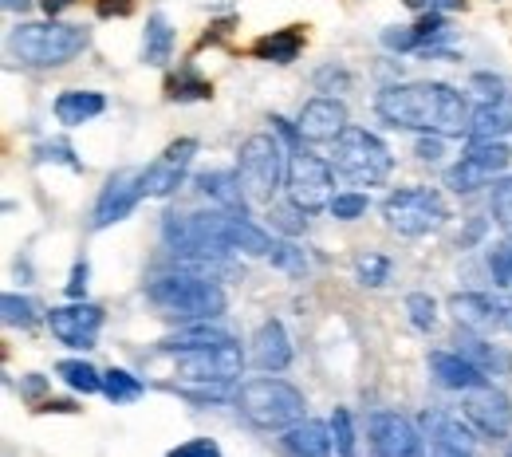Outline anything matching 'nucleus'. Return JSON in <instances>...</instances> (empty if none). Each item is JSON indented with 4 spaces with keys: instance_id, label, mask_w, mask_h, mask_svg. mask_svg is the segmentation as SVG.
Segmentation results:
<instances>
[{
    "instance_id": "34",
    "label": "nucleus",
    "mask_w": 512,
    "mask_h": 457,
    "mask_svg": "<svg viewBox=\"0 0 512 457\" xmlns=\"http://www.w3.org/2000/svg\"><path fill=\"white\" fill-rule=\"evenodd\" d=\"M331 442H335V457H355V422H351V410H335L331 414Z\"/></svg>"
},
{
    "instance_id": "39",
    "label": "nucleus",
    "mask_w": 512,
    "mask_h": 457,
    "mask_svg": "<svg viewBox=\"0 0 512 457\" xmlns=\"http://www.w3.org/2000/svg\"><path fill=\"white\" fill-rule=\"evenodd\" d=\"M493 221H497L505 233H512V178L493 186Z\"/></svg>"
},
{
    "instance_id": "8",
    "label": "nucleus",
    "mask_w": 512,
    "mask_h": 457,
    "mask_svg": "<svg viewBox=\"0 0 512 457\" xmlns=\"http://www.w3.org/2000/svg\"><path fill=\"white\" fill-rule=\"evenodd\" d=\"M383 217L386 225L402 237H422V233H434L449 221V209L438 190H426V186H410V190H398L383 201Z\"/></svg>"
},
{
    "instance_id": "49",
    "label": "nucleus",
    "mask_w": 512,
    "mask_h": 457,
    "mask_svg": "<svg viewBox=\"0 0 512 457\" xmlns=\"http://www.w3.org/2000/svg\"><path fill=\"white\" fill-rule=\"evenodd\" d=\"M44 387H48V383H44V379H40V375H28V383H24V387H20V394H24V398H36V394L44 391Z\"/></svg>"
},
{
    "instance_id": "45",
    "label": "nucleus",
    "mask_w": 512,
    "mask_h": 457,
    "mask_svg": "<svg viewBox=\"0 0 512 457\" xmlns=\"http://www.w3.org/2000/svg\"><path fill=\"white\" fill-rule=\"evenodd\" d=\"M300 213H304V209H296V205H292V209H272V217H276V225H280L284 233H296V229L304 225Z\"/></svg>"
},
{
    "instance_id": "43",
    "label": "nucleus",
    "mask_w": 512,
    "mask_h": 457,
    "mask_svg": "<svg viewBox=\"0 0 512 457\" xmlns=\"http://www.w3.org/2000/svg\"><path fill=\"white\" fill-rule=\"evenodd\" d=\"M40 154H44V162H67L71 170H79V162H75V154H71V146H67V142H48Z\"/></svg>"
},
{
    "instance_id": "20",
    "label": "nucleus",
    "mask_w": 512,
    "mask_h": 457,
    "mask_svg": "<svg viewBox=\"0 0 512 457\" xmlns=\"http://www.w3.org/2000/svg\"><path fill=\"white\" fill-rule=\"evenodd\" d=\"M253 363L260 371H284L292 363V339L280 320H268V324L256 327L253 335Z\"/></svg>"
},
{
    "instance_id": "13",
    "label": "nucleus",
    "mask_w": 512,
    "mask_h": 457,
    "mask_svg": "<svg viewBox=\"0 0 512 457\" xmlns=\"http://www.w3.org/2000/svg\"><path fill=\"white\" fill-rule=\"evenodd\" d=\"M465 418L485 434V438H509L512 434V402L509 394L493 383H481L465 391Z\"/></svg>"
},
{
    "instance_id": "1",
    "label": "nucleus",
    "mask_w": 512,
    "mask_h": 457,
    "mask_svg": "<svg viewBox=\"0 0 512 457\" xmlns=\"http://www.w3.org/2000/svg\"><path fill=\"white\" fill-rule=\"evenodd\" d=\"M375 111L390 127L438 134V138L469 134V119H473L465 95L457 87H449V83H434V79L383 87L379 99H375Z\"/></svg>"
},
{
    "instance_id": "50",
    "label": "nucleus",
    "mask_w": 512,
    "mask_h": 457,
    "mask_svg": "<svg viewBox=\"0 0 512 457\" xmlns=\"http://www.w3.org/2000/svg\"><path fill=\"white\" fill-rule=\"evenodd\" d=\"M44 410H48V414H71L75 406H71V402H44Z\"/></svg>"
},
{
    "instance_id": "14",
    "label": "nucleus",
    "mask_w": 512,
    "mask_h": 457,
    "mask_svg": "<svg viewBox=\"0 0 512 457\" xmlns=\"http://www.w3.org/2000/svg\"><path fill=\"white\" fill-rule=\"evenodd\" d=\"M142 197H146L142 194V170H119V174H111L107 186H103V194H99V201H95L91 225H95V229H107V225L123 221Z\"/></svg>"
},
{
    "instance_id": "41",
    "label": "nucleus",
    "mask_w": 512,
    "mask_h": 457,
    "mask_svg": "<svg viewBox=\"0 0 512 457\" xmlns=\"http://www.w3.org/2000/svg\"><path fill=\"white\" fill-rule=\"evenodd\" d=\"M170 457H221V450L209 438H193V442H182Z\"/></svg>"
},
{
    "instance_id": "44",
    "label": "nucleus",
    "mask_w": 512,
    "mask_h": 457,
    "mask_svg": "<svg viewBox=\"0 0 512 457\" xmlns=\"http://www.w3.org/2000/svg\"><path fill=\"white\" fill-rule=\"evenodd\" d=\"M418 158L422 162H438L442 158V138L438 134H422L418 138Z\"/></svg>"
},
{
    "instance_id": "18",
    "label": "nucleus",
    "mask_w": 512,
    "mask_h": 457,
    "mask_svg": "<svg viewBox=\"0 0 512 457\" xmlns=\"http://www.w3.org/2000/svg\"><path fill=\"white\" fill-rule=\"evenodd\" d=\"M296 127H300V134H304L308 142H335L339 134L351 127V123H347V107H343L339 99L320 95V99L304 103V111H300Z\"/></svg>"
},
{
    "instance_id": "11",
    "label": "nucleus",
    "mask_w": 512,
    "mask_h": 457,
    "mask_svg": "<svg viewBox=\"0 0 512 457\" xmlns=\"http://www.w3.org/2000/svg\"><path fill=\"white\" fill-rule=\"evenodd\" d=\"M449 316L469 331H512V296L505 292H457Z\"/></svg>"
},
{
    "instance_id": "40",
    "label": "nucleus",
    "mask_w": 512,
    "mask_h": 457,
    "mask_svg": "<svg viewBox=\"0 0 512 457\" xmlns=\"http://www.w3.org/2000/svg\"><path fill=\"white\" fill-rule=\"evenodd\" d=\"M367 205H371L367 194H355V190H351V194L331 197V213H335L339 221H355V217H363V213H367Z\"/></svg>"
},
{
    "instance_id": "26",
    "label": "nucleus",
    "mask_w": 512,
    "mask_h": 457,
    "mask_svg": "<svg viewBox=\"0 0 512 457\" xmlns=\"http://www.w3.org/2000/svg\"><path fill=\"white\" fill-rule=\"evenodd\" d=\"M304 48V36L300 28H280V32H268L253 44V56L268 60V64H292Z\"/></svg>"
},
{
    "instance_id": "29",
    "label": "nucleus",
    "mask_w": 512,
    "mask_h": 457,
    "mask_svg": "<svg viewBox=\"0 0 512 457\" xmlns=\"http://www.w3.org/2000/svg\"><path fill=\"white\" fill-rule=\"evenodd\" d=\"M229 339H233L229 331L213 327V320H209V324H193V327H186V331H178V335L166 339L162 347H166V351H197V347H213V343H229Z\"/></svg>"
},
{
    "instance_id": "48",
    "label": "nucleus",
    "mask_w": 512,
    "mask_h": 457,
    "mask_svg": "<svg viewBox=\"0 0 512 457\" xmlns=\"http://www.w3.org/2000/svg\"><path fill=\"white\" fill-rule=\"evenodd\" d=\"M40 4H44V12H48V20H56V16H60V12H67V8L75 4V0H40Z\"/></svg>"
},
{
    "instance_id": "23",
    "label": "nucleus",
    "mask_w": 512,
    "mask_h": 457,
    "mask_svg": "<svg viewBox=\"0 0 512 457\" xmlns=\"http://www.w3.org/2000/svg\"><path fill=\"white\" fill-rule=\"evenodd\" d=\"M225 245L233 249V253H249V257H268L272 253V237L249 221V217H241V213H225Z\"/></svg>"
},
{
    "instance_id": "35",
    "label": "nucleus",
    "mask_w": 512,
    "mask_h": 457,
    "mask_svg": "<svg viewBox=\"0 0 512 457\" xmlns=\"http://www.w3.org/2000/svg\"><path fill=\"white\" fill-rule=\"evenodd\" d=\"M355 276H359V284H367V288H383L386 280H390V257H383V253L359 257V261H355Z\"/></svg>"
},
{
    "instance_id": "6",
    "label": "nucleus",
    "mask_w": 512,
    "mask_h": 457,
    "mask_svg": "<svg viewBox=\"0 0 512 457\" xmlns=\"http://www.w3.org/2000/svg\"><path fill=\"white\" fill-rule=\"evenodd\" d=\"M237 178L253 205H272L280 182L288 178V158H284V146L276 142V134L245 138V146L237 154Z\"/></svg>"
},
{
    "instance_id": "7",
    "label": "nucleus",
    "mask_w": 512,
    "mask_h": 457,
    "mask_svg": "<svg viewBox=\"0 0 512 457\" xmlns=\"http://www.w3.org/2000/svg\"><path fill=\"white\" fill-rule=\"evenodd\" d=\"M331 162L320 158L316 150L304 146V138L292 142V154H288V178H284V190L288 201L304 213H316L323 205H331V190H335V178H331Z\"/></svg>"
},
{
    "instance_id": "25",
    "label": "nucleus",
    "mask_w": 512,
    "mask_h": 457,
    "mask_svg": "<svg viewBox=\"0 0 512 457\" xmlns=\"http://www.w3.org/2000/svg\"><path fill=\"white\" fill-rule=\"evenodd\" d=\"M103 111H107V99L99 91H64L56 99V119L64 127H83V123L99 119Z\"/></svg>"
},
{
    "instance_id": "16",
    "label": "nucleus",
    "mask_w": 512,
    "mask_h": 457,
    "mask_svg": "<svg viewBox=\"0 0 512 457\" xmlns=\"http://www.w3.org/2000/svg\"><path fill=\"white\" fill-rule=\"evenodd\" d=\"M48 324H52V335L60 343H67V347H91L95 335H99V327H103V308L75 300L67 308H52L48 312Z\"/></svg>"
},
{
    "instance_id": "32",
    "label": "nucleus",
    "mask_w": 512,
    "mask_h": 457,
    "mask_svg": "<svg viewBox=\"0 0 512 457\" xmlns=\"http://www.w3.org/2000/svg\"><path fill=\"white\" fill-rule=\"evenodd\" d=\"M142 379H134L130 371L123 367H111L107 375H103V394L111 398V402H134V398H142Z\"/></svg>"
},
{
    "instance_id": "33",
    "label": "nucleus",
    "mask_w": 512,
    "mask_h": 457,
    "mask_svg": "<svg viewBox=\"0 0 512 457\" xmlns=\"http://www.w3.org/2000/svg\"><path fill=\"white\" fill-rule=\"evenodd\" d=\"M166 91H170V99H182V103H190V99H209V95H213V87H209L193 67H182V71L166 83Z\"/></svg>"
},
{
    "instance_id": "51",
    "label": "nucleus",
    "mask_w": 512,
    "mask_h": 457,
    "mask_svg": "<svg viewBox=\"0 0 512 457\" xmlns=\"http://www.w3.org/2000/svg\"><path fill=\"white\" fill-rule=\"evenodd\" d=\"M28 4H32V0H4V8H8V12H24Z\"/></svg>"
},
{
    "instance_id": "46",
    "label": "nucleus",
    "mask_w": 512,
    "mask_h": 457,
    "mask_svg": "<svg viewBox=\"0 0 512 457\" xmlns=\"http://www.w3.org/2000/svg\"><path fill=\"white\" fill-rule=\"evenodd\" d=\"M95 8H99L103 20H111V16H130L134 12V0H99Z\"/></svg>"
},
{
    "instance_id": "42",
    "label": "nucleus",
    "mask_w": 512,
    "mask_h": 457,
    "mask_svg": "<svg viewBox=\"0 0 512 457\" xmlns=\"http://www.w3.org/2000/svg\"><path fill=\"white\" fill-rule=\"evenodd\" d=\"M87 272H91L87 261H79L71 268V280H67V296H71V300H83V296H87Z\"/></svg>"
},
{
    "instance_id": "10",
    "label": "nucleus",
    "mask_w": 512,
    "mask_h": 457,
    "mask_svg": "<svg viewBox=\"0 0 512 457\" xmlns=\"http://www.w3.org/2000/svg\"><path fill=\"white\" fill-rule=\"evenodd\" d=\"M241 367H245V355H241L237 339L197 347V351H178V375L186 383H201V387H225L241 375Z\"/></svg>"
},
{
    "instance_id": "17",
    "label": "nucleus",
    "mask_w": 512,
    "mask_h": 457,
    "mask_svg": "<svg viewBox=\"0 0 512 457\" xmlns=\"http://www.w3.org/2000/svg\"><path fill=\"white\" fill-rule=\"evenodd\" d=\"M422 422L430 430V457H473L477 438H473V430L461 418L442 414V410H430Z\"/></svg>"
},
{
    "instance_id": "2",
    "label": "nucleus",
    "mask_w": 512,
    "mask_h": 457,
    "mask_svg": "<svg viewBox=\"0 0 512 457\" xmlns=\"http://www.w3.org/2000/svg\"><path fill=\"white\" fill-rule=\"evenodd\" d=\"M150 304H158L162 312H170L174 320H190V324H209L217 316H225V292L217 280L209 276H193V272H170L158 276L146 288Z\"/></svg>"
},
{
    "instance_id": "30",
    "label": "nucleus",
    "mask_w": 512,
    "mask_h": 457,
    "mask_svg": "<svg viewBox=\"0 0 512 457\" xmlns=\"http://www.w3.org/2000/svg\"><path fill=\"white\" fill-rule=\"evenodd\" d=\"M56 375L64 379L71 391H79V394L103 391V375H99L91 363H83V359H64V363L56 367Z\"/></svg>"
},
{
    "instance_id": "9",
    "label": "nucleus",
    "mask_w": 512,
    "mask_h": 457,
    "mask_svg": "<svg viewBox=\"0 0 512 457\" xmlns=\"http://www.w3.org/2000/svg\"><path fill=\"white\" fill-rule=\"evenodd\" d=\"M509 162H512V150L501 138H493V142H469L465 158L446 170V186L453 194H477L493 178H501L509 170Z\"/></svg>"
},
{
    "instance_id": "19",
    "label": "nucleus",
    "mask_w": 512,
    "mask_h": 457,
    "mask_svg": "<svg viewBox=\"0 0 512 457\" xmlns=\"http://www.w3.org/2000/svg\"><path fill=\"white\" fill-rule=\"evenodd\" d=\"M430 375H434V383L438 387H446V391H473V387H481L485 383V371L481 367H473L461 351H434L430 355Z\"/></svg>"
},
{
    "instance_id": "15",
    "label": "nucleus",
    "mask_w": 512,
    "mask_h": 457,
    "mask_svg": "<svg viewBox=\"0 0 512 457\" xmlns=\"http://www.w3.org/2000/svg\"><path fill=\"white\" fill-rule=\"evenodd\" d=\"M193 154H197V142L193 138H178L174 146H166V154L154 162V166H146L142 170V194L146 197H170L178 186H182V178H186V170H190Z\"/></svg>"
},
{
    "instance_id": "36",
    "label": "nucleus",
    "mask_w": 512,
    "mask_h": 457,
    "mask_svg": "<svg viewBox=\"0 0 512 457\" xmlns=\"http://www.w3.org/2000/svg\"><path fill=\"white\" fill-rule=\"evenodd\" d=\"M268 261H272V268H280V272H288V276H304V272H308V257H304L292 241H276L272 253H268Z\"/></svg>"
},
{
    "instance_id": "5",
    "label": "nucleus",
    "mask_w": 512,
    "mask_h": 457,
    "mask_svg": "<svg viewBox=\"0 0 512 457\" xmlns=\"http://www.w3.org/2000/svg\"><path fill=\"white\" fill-rule=\"evenodd\" d=\"M331 166L347 182H355V186H379V182L390 178L394 158H390V146H386L379 134H371L367 127H347V131L335 138Z\"/></svg>"
},
{
    "instance_id": "37",
    "label": "nucleus",
    "mask_w": 512,
    "mask_h": 457,
    "mask_svg": "<svg viewBox=\"0 0 512 457\" xmlns=\"http://www.w3.org/2000/svg\"><path fill=\"white\" fill-rule=\"evenodd\" d=\"M406 312H410V324L418 331H434L438 327V308H434V300L426 292H410L406 296Z\"/></svg>"
},
{
    "instance_id": "3",
    "label": "nucleus",
    "mask_w": 512,
    "mask_h": 457,
    "mask_svg": "<svg viewBox=\"0 0 512 457\" xmlns=\"http://www.w3.org/2000/svg\"><path fill=\"white\" fill-rule=\"evenodd\" d=\"M16 60L28 67H64L67 60H75L87 48V32L71 28V24H20L8 36Z\"/></svg>"
},
{
    "instance_id": "27",
    "label": "nucleus",
    "mask_w": 512,
    "mask_h": 457,
    "mask_svg": "<svg viewBox=\"0 0 512 457\" xmlns=\"http://www.w3.org/2000/svg\"><path fill=\"white\" fill-rule=\"evenodd\" d=\"M170 52H174V28L162 12H154L146 20V36H142V60L154 67L170 64Z\"/></svg>"
},
{
    "instance_id": "31",
    "label": "nucleus",
    "mask_w": 512,
    "mask_h": 457,
    "mask_svg": "<svg viewBox=\"0 0 512 457\" xmlns=\"http://www.w3.org/2000/svg\"><path fill=\"white\" fill-rule=\"evenodd\" d=\"M0 312H4V324L8 327H32L40 320V304L32 296H16V292H4Z\"/></svg>"
},
{
    "instance_id": "22",
    "label": "nucleus",
    "mask_w": 512,
    "mask_h": 457,
    "mask_svg": "<svg viewBox=\"0 0 512 457\" xmlns=\"http://www.w3.org/2000/svg\"><path fill=\"white\" fill-rule=\"evenodd\" d=\"M197 190L209 197L217 209L245 217V201H249V197H245L241 178H237L233 170H209V174H201V178H197Z\"/></svg>"
},
{
    "instance_id": "4",
    "label": "nucleus",
    "mask_w": 512,
    "mask_h": 457,
    "mask_svg": "<svg viewBox=\"0 0 512 457\" xmlns=\"http://www.w3.org/2000/svg\"><path fill=\"white\" fill-rule=\"evenodd\" d=\"M237 406L260 430L296 426V422H304V410H308L304 394L296 391L292 383H284V379H249V383H241Z\"/></svg>"
},
{
    "instance_id": "38",
    "label": "nucleus",
    "mask_w": 512,
    "mask_h": 457,
    "mask_svg": "<svg viewBox=\"0 0 512 457\" xmlns=\"http://www.w3.org/2000/svg\"><path fill=\"white\" fill-rule=\"evenodd\" d=\"M489 272H493L497 284L512 288V233L505 237V241L493 245V253H489Z\"/></svg>"
},
{
    "instance_id": "12",
    "label": "nucleus",
    "mask_w": 512,
    "mask_h": 457,
    "mask_svg": "<svg viewBox=\"0 0 512 457\" xmlns=\"http://www.w3.org/2000/svg\"><path fill=\"white\" fill-rule=\"evenodd\" d=\"M367 434H371V450L375 457H426V442L418 434V426L402 414L379 410L367 418Z\"/></svg>"
},
{
    "instance_id": "52",
    "label": "nucleus",
    "mask_w": 512,
    "mask_h": 457,
    "mask_svg": "<svg viewBox=\"0 0 512 457\" xmlns=\"http://www.w3.org/2000/svg\"><path fill=\"white\" fill-rule=\"evenodd\" d=\"M509 457H512V454H509Z\"/></svg>"
},
{
    "instance_id": "24",
    "label": "nucleus",
    "mask_w": 512,
    "mask_h": 457,
    "mask_svg": "<svg viewBox=\"0 0 512 457\" xmlns=\"http://www.w3.org/2000/svg\"><path fill=\"white\" fill-rule=\"evenodd\" d=\"M284 450H288L292 457H331V426L312 422V418L288 426V434H284Z\"/></svg>"
},
{
    "instance_id": "21",
    "label": "nucleus",
    "mask_w": 512,
    "mask_h": 457,
    "mask_svg": "<svg viewBox=\"0 0 512 457\" xmlns=\"http://www.w3.org/2000/svg\"><path fill=\"white\" fill-rule=\"evenodd\" d=\"M501 134H512V95L505 91L501 99H489L473 111L469 119V138L473 142H493Z\"/></svg>"
},
{
    "instance_id": "47",
    "label": "nucleus",
    "mask_w": 512,
    "mask_h": 457,
    "mask_svg": "<svg viewBox=\"0 0 512 457\" xmlns=\"http://www.w3.org/2000/svg\"><path fill=\"white\" fill-rule=\"evenodd\" d=\"M465 0H406V8H422V12H449V8H461Z\"/></svg>"
},
{
    "instance_id": "28",
    "label": "nucleus",
    "mask_w": 512,
    "mask_h": 457,
    "mask_svg": "<svg viewBox=\"0 0 512 457\" xmlns=\"http://www.w3.org/2000/svg\"><path fill=\"white\" fill-rule=\"evenodd\" d=\"M457 347H461V355H465L473 367H481L485 375H489V371H493V375H505V371H512V355H505L501 347H493V343H485V339L457 335Z\"/></svg>"
}]
</instances>
